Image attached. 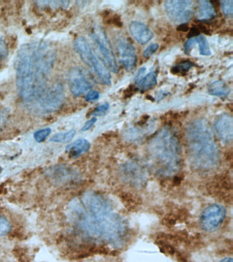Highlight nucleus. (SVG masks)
<instances>
[{
	"instance_id": "nucleus-33",
	"label": "nucleus",
	"mask_w": 233,
	"mask_h": 262,
	"mask_svg": "<svg viewBox=\"0 0 233 262\" xmlns=\"http://www.w3.org/2000/svg\"><path fill=\"white\" fill-rule=\"evenodd\" d=\"M97 119L94 117V118H91V120L87 121V122L85 123V124L83 125L82 128H81V131H87L90 130L93 126V125L95 124L96 122H97Z\"/></svg>"
},
{
	"instance_id": "nucleus-35",
	"label": "nucleus",
	"mask_w": 233,
	"mask_h": 262,
	"mask_svg": "<svg viewBox=\"0 0 233 262\" xmlns=\"http://www.w3.org/2000/svg\"><path fill=\"white\" fill-rule=\"evenodd\" d=\"M220 262H233V259L232 257H226L221 260Z\"/></svg>"
},
{
	"instance_id": "nucleus-36",
	"label": "nucleus",
	"mask_w": 233,
	"mask_h": 262,
	"mask_svg": "<svg viewBox=\"0 0 233 262\" xmlns=\"http://www.w3.org/2000/svg\"><path fill=\"white\" fill-rule=\"evenodd\" d=\"M2 172H3V168H2L1 167H0V174L2 173Z\"/></svg>"
},
{
	"instance_id": "nucleus-13",
	"label": "nucleus",
	"mask_w": 233,
	"mask_h": 262,
	"mask_svg": "<svg viewBox=\"0 0 233 262\" xmlns=\"http://www.w3.org/2000/svg\"><path fill=\"white\" fill-rule=\"evenodd\" d=\"M129 30L133 38L141 45H146L150 42L154 34L151 29L144 23L140 21L131 22Z\"/></svg>"
},
{
	"instance_id": "nucleus-8",
	"label": "nucleus",
	"mask_w": 233,
	"mask_h": 262,
	"mask_svg": "<svg viewBox=\"0 0 233 262\" xmlns=\"http://www.w3.org/2000/svg\"><path fill=\"white\" fill-rule=\"evenodd\" d=\"M226 214L224 206L220 204L210 205L204 208L200 214V227L207 232L216 231L224 222Z\"/></svg>"
},
{
	"instance_id": "nucleus-5",
	"label": "nucleus",
	"mask_w": 233,
	"mask_h": 262,
	"mask_svg": "<svg viewBox=\"0 0 233 262\" xmlns=\"http://www.w3.org/2000/svg\"><path fill=\"white\" fill-rule=\"evenodd\" d=\"M75 51L78 53L83 62L95 72L97 77L106 85H110L112 81L109 68L104 61L94 53L88 40L83 37H79L74 42Z\"/></svg>"
},
{
	"instance_id": "nucleus-21",
	"label": "nucleus",
	"mask_w": 233,
	"mask_h": 262,
	"mask_svg": "<svg viewBox=\"0 0 233 262\" xmlns=\"http://www.w3.org/2000/svg\"><path fill=\"white\" fill-rule=\"evenodd\" d=\"M196 43H198V46H199L200 54L205 55V56H208V55L211 54L209 45H208V41L205 37L202 36V35H198V36L196 37Z\"/></svg>"
},
{
	"instance_id": "nucleus-31",
	"label": "nucleus",
	"mask_w": 233,
	"mask_h": 262,
	"mask_svg": "<svg viewBox=\"0 0 233 262\" xmlns=\"http://www.w3.org/2000/svg\"><path fill=\"white\" fill-rule=\"evenodd\" d=\"M110 105L108 103H104L101 105L98 106L95 108V110L92 112L93 116H100V115L105 114L109 108Z\"/></svg>"
},
{
	"instance_id": "nucleus-17",
	"label": "nucleus",
	"mask_w": 233,
	"mask_h": 262,
	"mask_svg": "<svg viewBox=\"0 0 233 262\" xmlns=\"http://www.w3.org/2000/svg\"><path fill=\"white\" fill-rule=\"evenodd\" d=\"M217 15L216 9L211 2L208 1L198 2L197 18L200 20H211Z\"/></svg>"
},
{
	"instance_id": "nucleus-2",
	"label": "nucleus",
	"mask_w": 233,
	"mask_h": 262,
	"mask_svg": "<svg viewBox=\"0 0 233 262\" xmlns=\"http://www.w3.org/2000/svg\"><path fill=\"white\" fill-rule=\"evenodd\" d=\"M77 208L79 225L90 236L101 237L112 243L120 241L126 225L107 200L95 192H88Z\"/></svg>"
},
{
	"instance_id": "nucleus-29",
	"label": "nucleus",
	"mask_w": 233,
	"mask_h": 262,
	"mask_svg": "<svg viewBox=\"0 0 233 262\" xmlns=\"http://www.w3.org/2000/svg\"><path fill=\"white\" fill-rule=\"evenodd\" d=\"M158 49L159 45L156 44V43L149 45V46L145 49L144 53H143V57H145V58H149V57L152 56V55L158 50Z\"/></svg>"
},
{
	"instance_id": "nucleus-12",
	"label": "nucleus",
	"mask_w": 233,
	"mask_h": 262,
	"mask_svg": "<svg viewBox=\"0 0 233 262\" xmlns=\"http://www.w3.org/2000/svg\"><path fill=\"white\" fill-rule=\"evenodd\" d=\"M215 130L218 138L226 144L232 143L233 138L232 117L228 114L218 116L214 123Z\"/></svg>"
},
{
	"instance_id": "nucleus-27",
	"label": "nucleus",
	"mask_w": 233,
	"mask_h": 262,
	"mask_svg": "<svg viewBox=\"0 0 233 262\" xmlns=\"http://www.w3.org/2000/svg\"><path fill=\"white\" fill-rule=\"evenodd\" d=\"M10 116V111L8 108L0 110V131L3 130L7 126Z\"/></svg>"
},
{
	"instance_id": "nucleus-28",
	"label": "nucleus",
	"mask_w": 233,
	"mask_h": 262,
	"mask_svg": "<svg viewBox=\"0 0 233 262\" xmlns=\"http://www.w3.org/2000/svg\"><path fill=\"white\" fill-rule=\"evenodd\" d=\"M9 55V49L5 39L0 36V61L7 58Z\"/></svg>"
},
{
	"instance_id": "nucleus-7",
	"label": "nucleus",
	"mask_w": 233,
	"mask_h": 262,
	"mask_svg": "<svg viewBox=\"0 0 233 262\" xmlns=\"http://www.w3.org/2000/svg\"><path fill=\"white\" fill-rule=\"evenodd\" d=\"M91 36L105 59L106 65H108V67L114 73H118L117 61L105 30L101 27L97 26L92 32Z\"/></svg>"
},
{
	"instance_id": "nucleus-15",
	"label": "nucleus",
	"mask_w": 233,
	"mask_h": 262,
	"mask_svg": "<svg viewBox=\"0 0 233 262\" xmlns=\"http://www.w3.org/2000/svg\"><path fill=\"white\" fill-rule=\"evenodd\" d=\"M51 177L53 178L54 181L61 184H67L71 181L74 176V173L71 169L64 165L55 166L51 169Z\"/></svg>"
},
{
	"instance_id": "nucleus-34",
	"label": "nucleus",
	"mask_w": 233,
	"mask_h": 262,
	"mask_svg": "<svg viewBox=\"0 0 233 262\" xmlns=\"http://www.w3.org/2000/svg\"><path fill=\"white\" fill-rule=\"evenodd\" d=\"M145 71H146V69H145V68H142V69L139 70L138 73V74H137L136 77V81H138L140 79H142V78L143 77V75H144Z\"/></svg>"
},
{
	"instance_id": "nucleus-16",
	"label": "nucleus",
	"mask_w": 233,
	"mask_h": 262,
	"mask_svg": "<svg viewBox=\"0 0 233 262\" xmlns=\"http://www.w3.org/2000/svg\"><path fill=\"white\" fill-rule=\"evenodd\" d=\"M91 147V143L85 139H79L66 147L67 153L72 158H77L83 153L87 152Z\"/></svg>"
},
{
	"instance_id": "nucleus-23",
	"label": "nucleus",
	"mask_w": 233,
	"mask_h": 262,
	"mask_svg": "<svg viewBox=\"0 0 233 262\" xmlns=\"http://www.w3.org/2000/svg\"><path fill=\"white\" fill-rule=\"evenodd\" d=\"M40 6H50L52 8H67L70 4L68 1H41L36 2Z\"/></svg>"
},
{
	"instance_id": "nucleus-20",
	"label": "nucleus",
	"mask_w": 233,
	"mask_h": 262,
	"mask_svg": "<svg viewBox=\"0 0 233 262\" xmlns=\"http://www.w3.org/2000/svg\"><path fill=\"white\" fill-rule=\"evenodd\" d=\"M75 134H76V131L74 129L65 133H57L52 137L50 141L54 143H69L72 140Z\"/></svg>"
},
{
	"instance_id": "nucleus-6",
	"label": "nucleus",
	"mask_w": 233,
	"mask_h": 262,
	"mask_svg": "<svg viewBox=\"0 0 233 262\" xmlns=\"http://www.w3.org/2000/svg\"><path fill=\"white\" fill-rule=\"evenodd\" d=\"M164 6L167 17L175 24H185L194 14V3L189 0H169Z\"/></svg>"
},
{
	"instance_id": "nucleus-10",
	"label": "nucleus",
	"mask_w": 233,
	"mask_h": 262,
	"mask_svg": "<svg viewBox=\"0 0 233 262\" xmlns=\"http://www.w3.org/2000/svg\"><path fill=\"white\" fill-rule=\"evenodd\" d=\"M115 47L120 63L126 71H132L136 67L137 63V55L135 47L122 35H118L116 37Z\"/></svg>"
},
{
	"instance_id": "nucleus-11",
	"label": "nucleus",
	"mask_w": 233,
	"mask_h": 262,
	"mask_svg": "<svg viewBox=\"0 0 233 262\" xmlns=\"http://www.w3.org/2000/svg\"><path fill=\"white\" fill-rule=\"evenodd\" d=\"M68 83L71 93L75 96L82 95L93 87L84 72L79 67L73 68L69 71Z\"/></svg>"
},
{
	"instance_id": "nucleus-4",
	"label": "nucleus",
	"mask_w": 233,
	"mask_h": 262,
	"mask_svg": "<svg viewBox=\"0 0 233 262\" xmlns=\"http://www.w3.org/2000/svg\"><path fill=\"white\" fill-rule=\"evenodd\" d=\"M151 155L159 165L163 175H173L181 165L182 149L177 135L168 127L161 129L151 141Z\"/></svg>"
},
{
	"instance_id": "nucleus-3",
	"label": "nucleus",
	"mask_w": 233,
	"mask_h": 262,
	"mask_svg": "<svg viewBox=\"0 0 233 262\" xmlns=\"http://www.w3.org/2000/svg\"><path fill=\"white\" fill-rule=\"evenodd\" d=\"M188 157L196 169L207 171L218 164L220 153L207 121L192 120L185 132Z\"/></svg>"
},
{
	"instance_id": "nucleus-25",
	"label": "nucleus",
	"mask_w": 233,
	"mask_h": 262,
	"mask_svg": "<svg viewBox=\"0 0 233 262\" xmlns=\"http://www.w3.org/2000/svg\"><path fill=\"white\" fill-rule=\"evenodd\" d=\"M221 8L224 15L232 17L233 14V1L232 0H224L221 2Z\"/></svg>"
},
{
	"instance_id": "nucleus-19",
	"label": "nucleus",
	"mask_w": 233,
	"mask_h": 262,
	"mask_svg": "<svg viewBox=\"0 0 233 262\" xmlns=\"http://www.w3.org/2000/svg\"><path fill=\"white\" fill-rule=\"evenodd\" d=\"M157 83V74L156 72H151L142 79L136 81V85L138 89L147 90L154 87Z\"/></svg>"
},
{
	"instance_id": "nucleus-14",
	"label": "nucleus",
	"mask_w": 233,
	"mask_h": 262,
	"mask_svg": "<svg viewBox=\"0 0 233 262\" xmlns=\"http://www.w3.org/2000/svg\"><path fill=\"white\" fill-rule=\"evenodd\" d=\"M124 176L131 183L136 186L140 185L146 180V173L142 167L134 163L130 164L124 167Z\"/></svg>"
},
{
	"instance_id": "nucleus-9",
	"label": "nucleus",
	"mask_w": 233,
	"mask_h": 262,
	"mask_svg": "<svg viewBox=\"0 0 233 262\" xmlns=\"http://www.w3.org/2000/svg\"><path fill=\"white\" fill-rule=\"evenodd\" d=\"M65 98L64 88L62 84L57 83L50 89H46L38 100L43 112L52 113L62 106Z\"/></svg>"
},
{
	"instance_id": "nucleus-24",
	"label": "nucleus",
	"mask_w": 233,
	"mask_h": 262,
	"mask_svg": "<svg viewBox=\"0 0 233 262\" xmlns=\"http://www.w3.org/2000/svg\"><path fill=\"white\" fill-rule=\"evenodd\" d=\"M51 133H52V130L50 128L40 129L34 133V138L38 143H41L48 138Z\"/></svg>"
},
{
	"instance_id": "nucleus-1",
	"label": "nucleus",
	"mask_w": 233,
	"mask_h": 262,
	"mask_svg": "<svg viewBox=\"0 0 233 262\" xmlns=\"http://www.w3.org/2000/svg\"><path fill=\"white\" fill-rule=\"evenodd\" d=\"M56 57L54 47L44 41L27 43L20 48L15 62L16 81L24 101L38 100L46 91Z\"/></svg>"
},
{
	"instance_id": "nucleus-18",
	"label": "nucleus",
	"mask_w": 233,
	"mask_h": 262,
	"mask_svg": "<svg viewBox=\"0 0 233 262\" xmlns=\"http://www.w3.org/2000/svg\"><path fill=\"white\" fill-rule=\"evenodd\" d=\"M208 92L212 96L226 97L230 93V90L224 81H216L210 84V85L208 86Z\"/></svg>"
},
{
	"instance_id": "nucleus-22",
	"label": "nucleus",
	"mask_w": 233,
	"mask_h": 262,
	"mask_svg": "<svg viewBox=\"0 0 233 262\" xmlns=\"http://www.w3.org/2000/svg\"><path fill=\"white\" fill-rule=\"evenodd\" d=\"M11 224L6 217L0 215V236L7 235L11 230Z\"/></svg>"
},
{
	"instance_id": "nucleus-30",
	"label": "nucleus",
	"mask_w": 233,
	"mask_h": 262,
	"mask_svg": "<svg viewBox=\"0 0 233 262\" xmlns=\"http://www.w3.org/2000/svg\"><path fill=\"white\" fill-rule=\"evenodd\" d=\"M196 37H192L189 38L187 41H186L185 45H184L183 49L184 51L187 55H189L190 51H191L192 47L196 45Z\"/></svg>"
},
{
	"instance_id": "nucleus-26",
	"label": "nucleus",
	"mask_w": 233,
	"mask_h": 262,
	"mask_svg": "<svg viewBox=\"0 0 233 262\" xmlns=\"http://www.w3.org/2000/svg\"><path fill=\"white\" fill-rule=\"evenodd\" d=\"M193 67L194 64L191 61H185L175 66L173 69V72L175 73H184V72L189 71Z\"/></svg>"
},
{
	"instance_id": "nucleus-32",
	"label": "nucleus",
	"mask_w": 233,
	"mask_h": 262,
	"mask_svg": "<svg viewBox=\"0 0 233 262\" xmlns=\"http://www.w3.org/2000/svg\"><path fill=\"white\" fill-rule=\"evenodd\" d=\"M99 92L96 91V90H91L86 95L85 99L87 101H93V100L99 99Z\"/></svg>"
}]
</instances>
